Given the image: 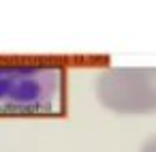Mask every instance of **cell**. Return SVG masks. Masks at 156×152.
I'll use <instances>...</instances> for the list:
<instances>
[{"mask_svg": "<svg viewBox=\"0 0 156 152\" xmlns=\"http://www.w3.org/2000/svg\"><path fill=\"white\" fill-rule=\"evenodd\" d=\"M64 107V67L58 60L0 58V116H56Z\"/></svg>", "mask_w": 156, "mask_h": 152, "instance_id": "obj_1", "label": "cell"}, {"mask_svg": "<svg viewBox=\"0 0 156 152\" xmlns=\"http://www.w3.org/2000/svg\"><path fill=\"white\" fill-rule=\"evenodd\" d=\"M101 105L118 114H154L156 111V69L115 67L96 79Z\"/></svg>", "mask_w": 156, "mask_h": 152, "instance_id": "obj_2", "label": "cell"}, {"mask_svg": "<svg viewBox=\"0 0 156 152\" xmlns=\"http://www.w3.org/2000/svg\"><path fill=\"white\" fill-rule=\"evenodd\" d=\"M141 152H156V135H152V137L141 146Z\"/></svg>", "mask_w": 156, "mask_h": 152, "instance_id": "obj_3", "label": "cell"}]
</instances>
